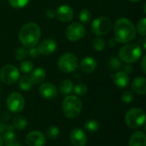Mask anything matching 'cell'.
Instances as JSON below:
<instances>
[{
    "label": "cell",
    "instance_id": "6da1fadb",
    "mask_svg": "<svg viewBox=\"0 0 146 146\" xmlns=\"http://www.w3.org/2000/svg\"><path fill=\"white\" fill-rule=\"evenodd\" d=\"M136 27L127 18L118 19L114 25V38L121 44H127L136 37Z\"/></svg>",
    "mask_w": 146,
    "mask_h": 146
},
{
    "label": "cell",
    "instance_id": "7a4b0ae2",
    "mask_svg": "<svg viewBox=\"0 0 146 146\" xmlns=\"http://www.w3.org/2000/svg\"><path fill=\"white\" fill-rule=\"evenodd\" d=\"M41 31L39 26L35 22H28L21 27L19 31V40L26 48L37 45L39 41Z\"/></svg>",
    "mask_w": 146,
    "mask_h": 146
},
{
    "label": "cell",
    "instance_id": "3957f363",
    "mask_svg": "<svg viewBox=\"0 0 146 146\" xmlns=\"http://www.w3.org/2000/svg\"><path fill=\"white\" fill-rule=\"evenodd\" d=\"M143 54L141 46L134 43H127L119 50L120 59L126 63H134L139 60Z\"/></svg>",
    "mask_w": 146,
    "mask_h": 146
},
{
    "label": "cell",
    "instance_id": "277c9868",
    "mask_svg": "<svg viewBox=\"0 0 146 146\" xmlns=\"http://www.w3.org/2000/svg\"><path fill=\"white\" fill-rule=\"evenodd\" d=\"M82 110V102L76 96H67L62 102V112L69 119L77 118Z\"/></svg>",
    "mask_w": 146,
    "mask_h": 146
},
{
    "label": "cell",
    "instance_id": "5b68a950",
    "mask_svg": "<svg viewBox=\"0 0 146 146\" xmlns=\"http://www.w3.org/2000/svg\"><path fill=\"white\" fill-rule=\"evenodd\" d=\"M125 122L129 128L138 129L145 122V113L139 108L131 109L125 115Z\"/></svg>",
    "mask_w": 146,
    "mask_h": 146
},
{
    "label": "cell",
    "instance_id": "8992f818",
    "mask_svg": "<svg viewBox=\"0 0 146 146\" xmlns=\"http://www.w3.org/2000/svg\"><path fill=\"white\" fill-rule=\"evenodd\" d=\"M79 65L78 57L70 52L62 55L57 62V66L60 71L65 74H69L76 70Z\"/></svg>",
    "mask_w": 146,
    "mask_h": 146
},
{
    "label": "cell",
    "instance_id": "52a82bcc",
    "mask_svg": "<svg viewBox=\"0 0 146 146\" xmlns=\"http://www.w3.org/2000/svg\"><path fill=\"white\" fill-rule=\"evenodd\" d=\"M113 27L111 20L105 16L96 18L92 22L91 30L97 36H103L108 34Z\"/></svg>",
    "mask_w": 146,
    "mask_h": 146
},
{
    "label": "cell",
    "instance_id": "ba28073f",
    "mask_svg": "<svg viewBox=\"0 0 146 146\" xmlns=\"http://www.w3.org/2000/svg\"><path fill=\"white\" fill-rule=\"evenodd\" d=\"M20 78L19 69L11 64L5 65L0 70V80L5 85H13Z\"/></svg>",
    "mask_w": 146,
    "mask_h": 146
},
{
    "label": "cell",
    "instance_id": "9c48e42d",
    "mask_svg": "<svg viewBox=\"0 0 146 146\" xmlns=\"http://www.w3.org/2000/svg\"><path fill=\"white\" fill-rule=\"evenodd\" d=\"M7 108L12 113H20L24 110L25 99L23 96L19 92L10 93L6 100Z\"/></svg>",
    "mask_w": 146,
    "mask_h": 146
},
{
    "label": "cell",
    "instance_id": "30bf717a",
    "mask_svg": "<svg viewBox=\"0 0 146 146\" xmlns=\"http://www.w3.org/2000/svg\"><path fill=\"white\" fill-rule=\"evenodd\" d=\"M86 34L85 27L79 22H73L68 26L65 31V35L69 41L76 42L81 39Z\"/></svg>",
    "mask_w": 146,
    "mask_h": 146
},
{
    "label": "cell",
    "instance_id": "8fae6325",
    "mask_svg": "<svg viewBox=\"0 0 146 146\" xmlns=\"http://www.w3.org/2000/svg\"><path fill=\"white\" fill-rule=\"evenodd\" d=\"M56 45V42L53 38H45L38 44L37 50L39 55L50 56L55 52Z\"/></svg>",
    "mask_w": 146,
    "mask_h": 146
},
{
    "label": "cell",
    "instance_id": "7c38bea8",
    "mask_svg": "<svg viewBox=\"0 0 146 146\" xmlns=\"http://www.w3.org/2000/svg\"><path fill=\"white\" fill-rule=\"evenodd\" d=\"M38 92L42 98L47 100H53L57 97V88L50 82L43 83L38 88Z\"/></svg>",
    "mask_w": 146,
    "mask_h": 146
},
{
    "label": "cell",
    "instance_id": "4fadbf2b",
    "mask_svg": "<svg viewBox=\"0 0 146 146\" xmlns=\"http://www.w3.org/2000/svg\"><path fill=\"white\" fill-rule=\"evenodd\" d=\"M25 140L27 146H44L46 143L45 136L38 131H33L27 133Z\"/></svg>",
    "mask_w": 146,
    "mask_h": 146
},
{
    "label": "cell",
    "instance_id": "5bb4252c",
    "mask_svg": "<svg viewBox=\"0 0 146 146\" xmlns=\"http://www.w3.org/2000/svg\"><path fill=\"white\" fill-rule=\"evenodd\" d=\"M74 9L67 4H62L56 9V17L62 22H68L74 18Z\"/></svg>",
    "mask_w": 146,
    "mask_h": 146
},
{
    "label": "cell",
    "instance_id": "9a60e30c",
    "mask_svg": "<svg viewBox=\"0 0 146 146\" xmlns=\"http://www.w3.org/2000/svg\"><path fill=\"white\" fill-rule=\"evenodd\" d=\"M70 142L74 146H86L87 136L80 128H74L70 133Z\"/></svg>",
    "mask_w": 146,
    "mask_h": 146
},
{
    "label": "cell",
    "instance_id": "2e32d148",
    "mask_svg": "<svg viewBox=\"0 0 146 146\" xmlns=\"http://www.w3.org/2000/svg\"><path fill=\"white\" fill-rule=\"evenodd\" d=\"M113 80H114V83L115 85L118 87V88H121V89H123V88H126L129 82H130V79H129V76L127 74H126L125 72L123 71H119V72H116L113 76Z\"/></svg>",
    "mask_w": 146,
    "mask_h": 146
},
{
    "label": "cell",
    "instance_id": "e0dca14e",
    "mask_svg": "<svg viewBox=\"0 0 146 146\" xmlns=\"http://www.w3.org/2000/svg\"><path fill=\"white\" fill-rule=\"evenodd\" d=\"M97 66H98L97 61L92 56H86L83 58L82 61L80 62V68L84 73L86 74L94 72L95 69L97 68Z\"/></svg>",
    "mask_w": 146,
    "mask_h": 146
},
{
    "label": "cell",
    "instance_id": "ac0fdd59",
    "mask_svg": "<svg viewBox=\"0 0 146 146\" xmlns=\"http://www.w3.org/2000/svg\"><path fill=\"white\" fill-rule=\"evenodd\" d=\"M132 90L133 92L145 95L146 93V79L145 77H138L132 83Z\"/></svg>",
    "mask_w": 146,
    "mask_h": 146
},
{
    "label": "cell",
    "instance_id": "d6986e66",
    "mask_svg": "<svg viewBox=\"0 0 146 146\" xmlns=\"http://www.w3.org/2000/svg\"><path fill=\"white\" fill-rule=\"evenodd\" d=\"M45 77H46V71L43 68H35L31 72V74L29 76L33 85H38L42 83L45 80Z\"/></svg>",
    "mask_w": 146,
    "mask_h": 146
},
{
    "label": "cell",
    "instance_id": "ffe728a7",
    "mask_svg": "<svg viewBox=\"0 0 146 146\" xmlns=\"http://www.w3.org/2000/svg\"><path fill=\"white\" fill-rule=\"evenodd\" d=\"M129 146H146V136L144 132L133 133L129 140Z\"/></svg>",
    "mask_w": 146,
    "mask_h": 146
},
{
    "label": "cell",
    "instance_id": "44dd1931",
    "mask_svg": "<svg viewBox=\"0 0 146 146\" xmlns=\"http://www.w3.org/2000/svg\"><path fill=\"white\" fill-rule=\"evenodd\" d=\"M14 129L15 128L13 127V126H6L5 130L3 132V136H1V137H2L3 142L5 143L6 145L15 141L16 135L15 133Z\"/></svg>",
    "mask_w": 146,
    "mask_h": 146
},
{
    "label": "cell",
    "instance_id": "7402d4cb",
    "mask_svg": "<svg viewBox=\"0 0 146 146\" xmlns=\"http://www.w3.org/2000/svg\"><path fill=\"white\" fill-rule=\"evenodd\" d=\"M73 82L69 80H63L59 85V92L62 95H68L73 92Z\"/></svg>",
    "mask_w": 146,
    "mask_h": 146
},
{
    "label": "cell",
    "instance_id": "603a6c76",
    "mask_svg": "<svg viewBox=\"0 0 146 146\" xmlns=\"http://www.w3.org/2000/svg\"><path fill=\"white\" fill-rule=\"evenodd\" d=\"M27 120L21 115H17L13 119V127L17 130H24L27 127Z\"/></svg>",
    "mask_w": 146,
    "mask_h": 146
},
{
    "label": "cell",
    "instance_id": "cb8c5ba5",
    "mask_svg": "<svg viewBox=\"0 0 146 146\" xmlns=\"http://www.w3.org/2000/svg\"><path fill=\"white\" fill-rule=\"evenodd\" d=\"M19 86H20L21 90L25 91V92H27V91H30V90L33 88V82L31 81L29 76H27V75H23V76L21 77V79H20Z\"/></svg>",
    "mask_w": 146,
    "mask_h": 146
},
{
    "label": "cell",
    "instance_id": "d4e9b609",
    "mask_svg": "<svg viewBox=\"0 0 146 146\" xmlns=\"http://www.w3.org/2000/svg\"><path fill=\"white\" fill-rule=\"evenodd\" d=\"M85 129L89 133H95L99 129V123L96 120H88L84 123Z\"/></svg>",
    "mask_w": 146,
    "mask_h": 146
},
{
    "label": "cell",
    "instance_id": "484cf974",
    "mask_svg": "<svg viewBox=\"0 0 146 146\" xmlns=\"http://www.w3.org/2000/svg\"><path fill=\"white\" fill-rule=\"evenodd\" d=\"M92 48L97 50V51H102L104 50L105 46H106V42L105 40L103 38H100V37H98V38H95L92 43Z\"/></svg>",
    "mask_w": 146,
    "mask_h": 146
},
{
    "label": "cell",
    "instance_id": "4316f807",
    "mask_svg": "<svg viewBox=\"0 0 146 146\" xmlns=\"http://www.w3.org/2000/svg\"><path fill=\"white\" fill-rule=\"evenodd\" d=\"M73 91L75 94V96H79V97H83L87 93V87L85 84L82 83H79L76 86H74Z\"/></svg>",
    "mask_w": 146,
    "mask_h": 146
},
{
    "label": "cell",
    "instance_id": "83f0119b",
    "mask_svg": "<svg viewBox=\"0 0 146 146\" xmlns=\"http://www.w3.org/2000/svg\"><path fill=\"white\" fill-rule=\"evenodd\" d=\"M79 19L82 23H88L92 19V13L87 9H83L79 14Z\"/></svg>",
    "mask_w": 146,
    "mask_h": 146
},
{
    "label": "cell",
    "instance_id": "f1b7e54d",
    "mask_svg": "<svg viewBox=\"0 0 146 146\" xmlns=\"http://www.w3.org/2000/svg\"><path fill=\"white\" fill-rule=\"evenodd\" d=\"M27 56L28 54L26 47H18L15 51V58L18 61H23Z\"/></svg>",
    "mask_w": 146,
    "mask_h": 146
},
{
    "label": "cell",
    "instance_id": "f546056e",
    "mask_svg": "<svg viewBox=\"0 0 146 146\" xmlns=\"http://www.w3.org/2000/svg\"><path fill=\"white\" fill-rule=\"evenodd\" d=\"M46 135L50 139H56L60 135V129L56 126H50L46 132Z\"/></svg>",
    "mask_w": 146,
    "mask_h": 146
},
{
    "label": "cell",
    "instance_id": "4dcf8cb0",
    "mask_svg": "<svg viewBox=\"0 0 146 146\" xmlns=\"http://www.w3.org/2000/svg\"><path fill=\"white\" fill-rule=\"evenodd\" d=\"M20 70L24 74H29L33 70V63L30 61H23L20 65Z\"/></svg>",
    "mask_w": 146,
    "mask_h": 146
},
{
    "label": "cell",
    "instance_id": "1f68e13d",
    "mask_svg": "<svg viewBox=\"0 0 146 146\" xmlns=\"http://www.w3.org/2000/svg\"><path fill=\"white\" fill-rule=\"evenodd\" d=\"M146 18H142L137 24V27H136V31L144 38H145L146 36Z\"/></svg>",
    "mask_w": 146,
    "mask_h": 146
},
{
    "label": "cell",
    "instance_id": "d6a6232c",
    "mask_svg": "<svg viewBox=\"0 0 146 146\" xmlns=\"http://www.w3.org/2000/svg\"><path fill=\"white\" fill-rule=\"evenodd\" d=\"M109 65H110V69L113 70V71H116V70H118L119 68H121L122 67L121 59H119L117 57H115V56L112 57V58H110V62H109Z\"/></svg>",
    "mask_w": 146,
    "mask_h": 146
},
{
    "label": "cell",
    "instance_id": "836d02e7",
    "mask_svg": "<svg viewBox=\"0 0 146 146\" xmlns=\"http://www.w3.org/2000/svg\"><path fill=\"white\" fill-rule=\"evenodd\" d=\"M30 0H9V4L15 9H21L24 8L28 4Z\"/></svg>",
    "mask_w": 146,
    "mask_h": 146
},
{
    "label": "cell",
    "instance_id": "e575fe53",
    "mask_svg": "<svg viewBox=\"0 0 146 146\" xmlns=\"http://www.w3.org/2000/svg\"><path fill=\"white\" fill-rule=\"evenodd\" d=\"M121 100L125 104H130L134 100V94L131 91H126L121 96Z\"/></svg>",
    "mask_w": 146,
    "mask_h": 146
},
{
    "label": "cell",
    "instance_id": "d590c367",
    "mask_svg": "<svg viewBox=\"0 0 146 146\" xmlns=\"http://www.w3.org/2000/svg\"><path fill=\"white\" fill-rule=\"evenodd\" d=\"M27 54L28 56H30L31 57L33 58H36L38 56V50H37V47L34 46V47H31V48H28L27 50Z\"/></svg>",
    "mask_w": 146,
    "mask_h": 146
},
{
    "label": "cell",
    "instance_id": "8d00e7d4",
    "mask_svg": "<svg viewBox=\"0 0 146 146\" xmlns=\"http://www.w3.org/2000/svg\"><path fill=\"white\" fill-rule=\"evenodd\" d=\"M45 15L49 19H53L56 17V10L53 9H48L45 12Z\"/></svg>",
    "mask_w": 146,
    "mask_h": 146
},
{
    "label": "cell",
    "instance_id": "74e56055",
    "mask_svg": "<svg viewBox=\"0 0 146 146\" xmlns=\"http://www.w3.org/2000/svg\"><path fill=\"white\" fill-rule=\"evenodd\" d=\"M123 72H125L126 74H131L133 71V67L130 64V63H127L125 66H124V68H123Z\"/></svg>",
    "mask_w": 146,
    "mask_h": 146
},
{
    "label": "cell",
    "instance_id": "f35d334b",
    "mask_svg": "<svg viewBox=\"0 0 146 146\" xmlns=\"http://www.w3.org/2000/svg\"><path fill=\"white\" fill-rule=\"evenodd\" d=\"M141 69L142 71L145 74L146 73V56H144L141 61Z\"/></svg>",
    "mask_w": 146,
    "mask_h": 146
},
{
    "label": "cell",
    "instance_id": "ab89813d",
    "mask_svg": "<svg viewBox=\"0 0 146 146\" xmlns=\"http://www.w3.org/2000/svg\"><path fill=\"white\" fill-rule=\"evenodd\" d=\"M116 44H117V41L115 39V38H110V40H109V45L110 46V47H115V45H116Z\"/></svg>",
    "mask_w": 146,
    "mask_h": 146
},
{
    "label": "cell",
    "instance_id": "60d3db41",
    "mask_svg": "<svg viewBox=\"0 0 146 146\" xmlns=\"http://www.w3.org/2000/svg\"><path fill=\"white\" fill-rule=\"evenodd\" d=\"M6 128V125H4L2 121H0V133H3Z\"/></svg>",
    "mask_w": 146,
    "mask_h": 146
},
{
    "label": "cell",
    "instance_id": "b9f144b4",
    "mask_svg": "<svg viewBox=\"0 0 146 146\" xmlns=\"http://www.w3.org/2000/svg\"><path fill=\"white\" fill-rule=\"evenodd\" d=\"M6 146H21V145L15 141V142H13V143H9V144H7V145H6Z\"/></svg>",
    "mask_w": 146,
    "mask_h": 146
},
{
    "label": "cell",
    "instance_id": "7bdbcfd3",
    "mask_svg": "<svg viewBox=\"0 0 146 146\" xmlns=\"http://www.w3.org/2000/svg\"><path fill=\"white\" fill-rule=\"evenodd\" d=\"M142 41V44H143V49H146V38H144V39H142L141 40Z\"/></svg>",
    "mask_w": 146,
    "mask_h": 146
},
{
    "label": "cell",
    "instance_id": "ee69618b",
    "mask_svg": "<svg viewBox=\"0 0 146 146\" xmlns=\"http://www.w3.org/2000/svg\"><path fill=\"white\" fill-rule=\"evenodd\" d=\"M3 139H2V137L0 136V146H3Z\"/></svg>",
    "mask_w": 146,
    "mask_h": 146
},
{
    "label": "cell",
    "instance_id": "f6af8a7d",
    "mask_svg": "<svg viewBox=\"0 0 146 146\" xmlns=\"http://www.w3.org/2000/svg\"><path fill=\"white\" fill-rule=\"evenodd\" d=\"M130 2H133V3H137V2H139L140 0H129Z\"/></svg>",
    "mask_w": 146,
    "mask_h": 146
}]
</instances>
